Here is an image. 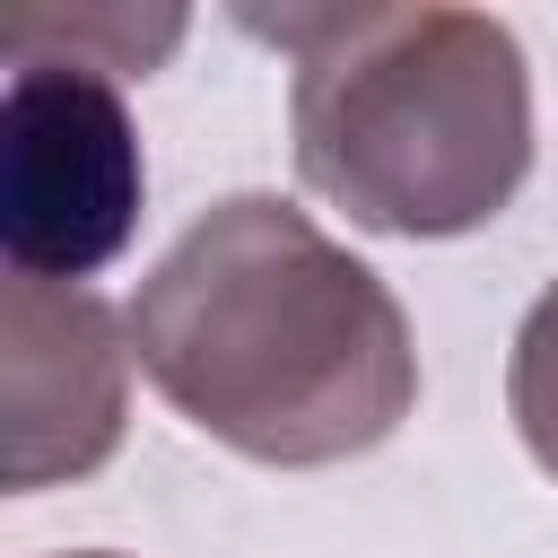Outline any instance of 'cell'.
<instances>
[{
    "mask_svg": "<svg viewBox=\"0 0 558 558\" xmlns=\"http://www.w3.org/2000/svg\"><path fill=\"white\" fill-rule=\"evenodd\" d=\"M131 357L201 436L279 471L349 462L418 401L392 288L270 192L183 227L131 296Z\"/></svg>",
    "mask_w": 558,
    "mask_h": 558,
    "instance_id": "1",
    "label": "cell"
},
{
    "mask_svg": "<svg viewBox=\"0 0 558 558\" xmlns=\"http://www.w3.org/2000/svg\"><path fill=\"white\" fill-rule=\"evenodd\" d=\"M296 61V174L375 235H462L532 174V78L480 9L244 17Z\"/></svg>",
    "mask_w": 558,
    "mask_h": 558,
    "instance_id": "2",
    "label": "cell"
},
{
    "mask_svg": "<svg viewBox=\"0 0 558 558\" xmlns=\"http://www.w3.org/2000/svg\"><path fill=\"white\" fill-rule=\"evenodd\" d=\"M140 131L87 61H17L0 105V244L17 279L78 288L140 227Z\"/></svg>",
    "mask_w": 558,
    "mask_h": 558,
    "instance_id": "3",
    "label": "cell"
},
{
    "mask_svg": "<svg viewBox=\"0 0 558 558\" xmlns=\"http://www.w3.org/2000/svg\"><path fill=\"white\" fill-rule=\"evenodd\" d=\"M131 349L87 288L17 279L0 288V480L52 488L122 445Z\"/></svg>",
    "mask_w": 558,
    "mask_h": 558,
    "instance_id": "4",
    "label": "cell"
},
{
    "mask_svg": "<svg viewBox=\"0 0 558 558\" xmlns=\"http://www.w3.org/2000/svg\"><path fill=\"white\" fill-rule=\"evenodd\" d=\"M174 35H183L174 9H157V17H140V9H44V0H17V9H9L17 61H87V70H105V78L166 61Z\"/></svg>",
    "mask_w": 558,
    "mask_h": 558,
    "instance_id": "5",
    "label": "cell"
},
{
    "mask_svg": "<svg viewBox=\"0 0 558 558\" xmlns=\"http://www.w3.org/2000/svg\"><path fill=\"white\" fill-rule=\"evenodd\" d=\"M506 410L523 427V453L558 480V279L541 288V305L514 331V366H506Z\"/></svg>",
    "mask_w": 558,
    "mask_h": 558,
    "instance_id": "6",
    "label": "cell"
},
{
    "mask_svg": "<svg viewBox=\"0 0 558 558\" xmlns=\"http://www.w3.org/2000/svg\"><path fill=\"white\" fill-rule=\"evenodd\" d=\"M78 558H113V549H78Z\"/></svg>",
    "mask_w": 558,
    "mask_h": 558,
    "instance_id": "7",
    "label": "cell"
}]
</instances>
